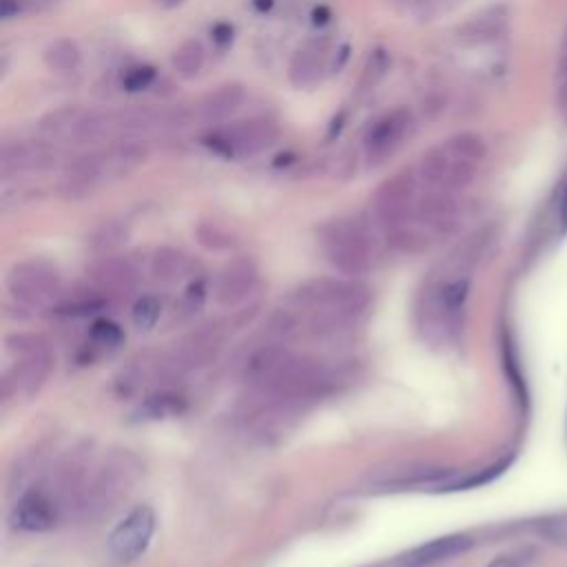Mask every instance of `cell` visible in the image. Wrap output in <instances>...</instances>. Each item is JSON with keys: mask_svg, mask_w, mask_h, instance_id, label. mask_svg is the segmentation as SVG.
<instances>
[{"mask_svg": "<svg viewBox=\"0 0 567 567\" xmlns=\"http://www.w3.org/2000/svg\"><path fill=\"white\" fill-rule=\"evenodd\" d=\"M452 162H455V158L450 156L446 147L428 149L419 162V180L424 182L428 189H443Z\"/></svg>", "mask_w": 567, "mask_h": 567, "instance_id": "7402d4cb", "label": "cell"}, {"mask_svg": "<svg viewBox=\"0 0 567 567\" xmlns=\"http://www.w3.org/2000/svg\"><path fill=\"white\" fill-rule=\"evenodd\" d=\"M244 96V87L237 85V82L222 85L200 102L198 109H195V118L202 120L204 125H218V122L229 120L242 107Z\"/></svg>", "mask_w": 567, "mask_h": 567, "instance_id": "2e32d148", "label": "cell"}, {"mask_svg": "<svg viewBox=\"0 0 567 567\" xmlns=\"http://www.w3.org/2000/svg\"><path fill=\"white\" fill-rule=\"evenodd\" d=\"M149 158L147 144L140 140L118 142L105 153V180H122L136 173Z\"/></svg>", "mask_w": 567, "mask_h": 567, "instance_id": "e0dca14e", "label": "cell"}, {"mask_svg": "<svg viewBox=\"0 0 567 567\" xmlns=\"http://www.w3.org/2000/svg\"><path fill=\"white\" fill-rule=\"evenodd\" d=\"M105 180V153H85L67 164L60 195L67 200H82Z\"/></svg>", "mask_w": 567, "mask_h": 567, "instance_id": "7c38bea8", "label": "cell"}, {"mask_svg": "<svg viewBox=\"0 0 567 567\" xmlns=\"http://www.w3.org/2000/svg\"><path fill=\"white\" fill-rule=\"evenodd\" d=\"M91 339L100 348H116L122 342V333L116 324L111 322H96L94 331H91Z\"/></svg>", "mask_w": 567, "mask_h": 567, "instance_id": "e575fe53", "label": "cell"}, {"mask_svg": "<svg viewBox=\"0 0 567 567\" xmlns=\"http://www.w3.org/2000/svg\"><path fill=\"white\" fill-rule=\"evenodd\" d=\"M322 246L326 260L335 271L346 277H362L373 266V244L362 222L342 218L335 220L322 231Z\"/></svg>", "mask_w": 567, "mask_h": 567, "instance_id": "7a4b0ae2", "label": "cell"}, {"mask_svg": "<svg viewBox=\"0 0 567 567\" xmlns=\"http://www.w3.org/2000/svg\"><path fill=\"white\" fill-rule=\"evenodd\" d=\"M275 0H253V5L255 9H260V12H268V9L273 7Z\"/></svg>", "mask_w": 567, "mask_h": 567, "instance_id": "ee69618b", "label": "cell"}, {"mask_svg": "<svg viewBox=\"0 0 567 567\" xmlns=\"http://www.w3.org/2000/svg\"><path fill=\"white\" fill-rule=\"evenodd\" d=\"M532 563H534V552L525 548L497 556L488 567H530Z\"/></svg>", "mask_w": 567, "mask_h": 567, "instance_id": "8d00e7d4", "label": "cell"}, {"mask_svg": "<svg viewBox=\"0 0 567 567\" xmlns=\"http://www.w3.org/2000/svg\"><path fill=\"white\" fill-rule=\"evenodd\" d=\"M328 18H331V12H328V7H317L313 12V23L315 25H326Z\"/></svg>", "mask_w": 567, "mask_h": 567, "instance_id": "b9f144b4", "label": "cell"}, {"mask_svg": "<svg viewBox=\"0 0 567 567\" xmlns=\"http://www.w3.org/2000/svg\"><path fill=\"white\" fill-rule=\"evenodd\" d=\"M224 133L231 142L233 158H251L273 147L280 138V127L271 118H251L231 125V129H224Z\"/></svg>", "mask_w": 567, "mask_h": 567, "instance_id": "8fae6325", "label": "cell"}, {"mask_svg": "<svg viewBox=\"0 0 567 567\" xmlns=\"http://www.w3.org/2000/svg\"><path fill=\"white\" fill-rule=\"evenodd\" d=\"M182 410H184L182 397L171 395V393L153 395V397H149L147 401H144V406L140 408L144 419H162V417L180 415Z\"/></svg>", "mask_w": 567, "mask_h": 567, "instance_id": "83f0119b", "label": "cell"}, {"mask_svg": "<svg viewBox=\"0 0 567 567\" xmlns=\"http://www.w3.org/2000/svg\"><path fill=\"white\" fill-rule=\"evenodd\" d=\"M43 60L51 71H58V74H63V71H74L80 65L82 54H80V49H78L74 40L60 38V40H54V43H51L45 49Z\"/></svg>", "mask_w": 567, "mask_h": 567, "instance_id": "d4e9b609", "label": "cell"}, {"mask_svg": "<svg viewBox=\"0 0 567 567\" xmlns=\"http://www.w3.org/2000/svg\"><path fill=\"white\" fill-rule=\"evenodd\" d=\"M127 235H129L127 224H122L120 220H111L98 226L94 235H91L89 244L91 249L98 253H109L113 249H118V246L127 240Z\"/></svg>", "mask_w": 567, "mask_h": 567, "instance_id": "4316f807", "label": "cell"}, {"mask_svg": "<svg viewBox=\"0 0 567 567\" xmlns=\"http://www.w3.org/2000/svg\"><path fill=\"white\" fill-rule=\"evenodd\" d=\"M29 0H0V16L5 20L9 18H16L18 14H23L29 9Z\"/></svg>", "mask_w": 567, "mask_h": 567, "instance_id": "74e56055", "label": "cell"}, {"mask_svg": "<svg viewBox=\"0 0 567 567\" xmlns=\"http://www.w3.org/2000/svg\"><path fill=\"white\" fill-rule=\"evenodd\" d=\"M140 271L129 257L120 255H105L89 266L87 284L91 291H96L102 300L113 295L131 293L138 284Z\"/></svg>", "mask_w": 567, "mask_h": 567, "instance_id": "52a82bcc", "label": "cell"}, {"mask_svg": "<svg viewBox=\"0 0 567 567\" xmlns=\"http://www.w3.org/2000/svg\"><path fill=\"white\" fill-rule=\"evenodd\" d=\"M561 222H563V229L567 231V184H565V191H563V202H561Z\"/></svg>", "mask_w": 567, "mask_h": 567, "instance_id": "7bdbcfd3", "label": "cell"}, {"mask_svg": "<svg viewBox=\"0 0 567 567\" xmlns=\"http://www.w3.org/2000/svg\"><path fill=\"white\" fill-rule=\"evenodd\" d=\"M457 200L450 191L428 189L424 195H417L415 202V218L439 233L452 229L457 218Z\"/></svg>", "mask_w": 567, "mask_h": 567, "instance_id": "5bb4252c", "label": "cell"}, {"mask_svg": "<svg viewBox=\"0 0 567 567\" xmlns=\"http://www.w3.org/2000/svg\"><path fill=\"white\" fill-rule=\"evenodd\" d=\"M286 304L302 315L304 333L317 342H328L344 337L362 322L370 306V291L353 277H319L295 288Z\"/></svg>", "mask_w": 567, "mask_h": 567, "instance_id": "6da1fadb", "label": "cell"}, {"mask_svg": "<svg viewBox=\"0 0 567 567\" xmlns=\"http://www.w3.org/2000/svg\"><path fill=\"white\" fill-rule=\"evenodd\" d=\"M160 311H162V306L156 297L144 295L136 304H133L131 319H133V324H136V328H140V331H151V328L158 324Z\"/></svg>", "mask_w": 567, "mask_h": 567, "instance_id": "f546056e", "label": "cell"}, {"mask_svg": "<svg viewBox=\"0 0 567 567\" xmlns=\"http://www.w3.org/2000/svg\"><path fill=\"white\" fill-rule=\"evenodd\" d=\"M85 109L78 107V105H67V107H60L49 111L47 116H43V120L38 122V131L40 136L45 140H69L71 133H74L76 125L85 116Z\"/></svg>", "mask_w": 567, "mask_h": 567, "instance_id": "44dd1931", "label": "cell"}, {"mask_svg": "<svg viewBox=\"0 0 567 567\" xmlns=\"http://www.w3.org/2000/svg\"><path fill=\"white\" fill-rule=\"evenodd\" d=\"M63 512V501L43 488H36L20 497L12 514V521L18 530L47 532L60 521Z\"/></svg>", "mask_w": 567, "mask_h": 567, "instance_id": "ba28073f", "label": "cell"}, {"mask_svg": "<svg viewBox=\"0 0 567 567\" xmlns=\"http://www.w3.org/2000/svg\"><path fill=\"white\" fill-rule=\"evenodd\" d=\"M60 273L45 260H27L16 264L7 275V288L20 304L47 306L60 295Z\"/></svg>", "mask_w": 567, "mask_h": 567, "instance_id": "5b68a950", "label": "cell"}, {"mask_svg": "<svg viewBox=\"0 0 567 567\" xmlns=\"http://www.w3.org/2000/svg\"><path fill=\"white\" fill-rule=\"evenodd\" d=\"M16 346H7L16 353V364L5 373V395H34L51 373L49 350L34 337H12Z\"/></svg>", "mask_w": 567, "mask_h": 567, "instance_id": "3957f363", "label": "cell"}, {"mask_svg": "<svg viewBox=\"0 0 567 567\" xmlns=\"http://www.w3.org/2000/svg\"><path fill=\"white\" fill-rule=\"evenodd\" d=\"M505 23H508V18L505 14L499 12H486L481 16H474L468 23H463L457 29V43L463 47H477V45H486L492 43V40H497L503 29Z\"/></svg>", "mask_w": 567, "mask_h": 567, "instance_id": "ac0fdd59", "label": "cell"}, {"mask_svg": "<svg viewBox=\"0 0 567 567\" xmlns=\"http://www.w3.org/2000/svg\"><path fill=\"white\" fill-rule=\"evenodd\" d=\"M388 244L399 253H421L428 249V235L424 231L415 229V226H399L395 231H388Z\"/></svg>", "mask_w": 567, "mask_h": 567, "instance_id": "484cf974", "label": "cell"}, {"mask_svg": "<svg viewBox=\"0 0 567 567\" xmlns=\"http://www.w3.org/2000/svg\"><path fill=\"white\" fill-rule=\"evenodd\" d=\"M415 125V116L408 107H399L386 113L384 118L377 120L370 131L366 133V149L370 162H379L393 153L401 140L408 136V131Z\"/></svg>", "mask_w": 567, "mask_h": 567, "instance_id": "30bf717a", "label": "cell"}, {"mask_svg": "<svg viewBox=\"0 0 567 567\" xmlns=\"http://www.w3.org/2000/svg\"><path fill=\"white\" fill-rule=\"evenodd\" d=\"M415 202H417V178L410 169L395 173L393 178L381 182L375 191L373 209L375 218L386 233L395 231L399 226H406L415 218Z\"/></svg>", "mask_w": 567, "mask_h": 567, "instance_id": "277c9868", "label": "cell"}, {"mask_svg": "<svg viewBox=\"0 0 567 567\" xmlns=\"http://www.w3.org/2000/svg\"><path fill=\"white\" fill-rule=\"evenodd\" d=\"M206 300V286L204 282H191L189 288H187V293L182 295V300H180V311L184 315H193V313H198L202 304Z\"/></svg>", "mask_w": 567, "mask_h": 567, "instance_id": "d590c367", "label": "cell"}, {"mask_svg": "<svg viewBox=\"0 0 567 567\" xmlns=\"http://www.w3.org/2000/svg\"><path fill=\"white\" fill-rule=\"evenodd\" d=\"M344 122H346V111H342L339 113V116L331 122V131H328V136H326V140H333L335 136H339V131L344 129Z\"/></svg>", "mask_w": 567, "mask_h": 567, "instance_id": "60d3db41", "label": "cell"}, {"mask_svg": "<svg viewBox=\"0 0 567 567\" xmlns=\"http://www.w3.org/2000/svg\"><path fill=\"white\" fill-rule=\"evenodd\" d=\"M211 36L220 47L231 45L233 43V27L229 23H218L211 29Z\"/></svg>", "mask_w": 567, "mask_h": 567, "instance_id": "f35d334b", "label": "cell"}, {"mask_svg": "<svg viewBox=\"0 0 567 567\" xmlns=\"http://www.w3.org/2000/svg\"><path fill=\"white\" fill-rule=\"evenodd\" d=\"M195 273V264L189 255H184L182 251L169 249H158L151 257V275L156 277L158 282L164 284H175L182 280H189Z\"/></svg>", "mask_w": 567, "mask_h": 567, "instance_id": "d6986e66", "label": "cell"}, {"mask_svg": "<svg viewBox=\"0 0 567 567\" xmlns=\"http://www.w3.org/2000/svg\"><path fill=\"white\" fill-rule=\"evenodd\" d=\"M390 69V56L386 49H375L373 54L368 56L364 65L362 80H359V91H370L379 85V80L386 76V71Z\"/></svg>", "mask_w": 567, "mask_h": 567, "instance_id": "f1b7e54d", "label": "cell"}, {"mask_svg": "<svg viewBox=\"0 0 567 567\" xmlns=\"http://www.w3.org/2000/svg\"><path fill=\"white\" fill-rule=\"evenodd\" d=\"M257 286V266L251 257H235L226 264L213 284V297L222 308L240 306Z\"/></svg>", "mask_w": 567, "mask_h": 567, "instance_id": "9c48e42d", "label": "cell"}, {"mask_svg": "<svg viewBox=\"0 0 567 567\" xmlns=\"http://www.w3.org/2000/svg\"><path fill=\"white\" fill-rule=\"evenodd\" d=\"M116 136H118V113L91 111L82 116L69 140L74 144H96Z\"/></svg>", "mask_w": 567, "mask_h": 567, "instance_id": "ffe728a7", "label": "cell"}, {"mask_svg": "<svg viewBox=\"0 0 567 567\" xmlns=\"http://www.w3.org/2000/svg\"><path fill=\"white\" fill-rule=\"evenodd\" d=\"M29 3L36 5V7H51V5L60 3V0H29Z\"/></svg>", "mask_w": 567, "mask_h": 567, "instance_id": "f6af8a7d", "label": "cell"}, {"mask_svg": "<svg viewBox=\"0 0 567 567\" xmlns=\"http://www.w3.org/2000/svg\"><path fill=\"white\" fill-rule=\"evenodd\" d=\"M556 105H559L561 116L567 122V76H563L561 87H559V91H556Z\"/></svg>", "mask_w": 567, "mask_h": 567, "instance_id": "ab89813d", "label": "cell"}, {"mask_svg": "<svg viewBox=\"0 0 567 567\" xmlns=\"http://www.w3.org/2000/svg\"><path fill=\"white\" fill-rule=\"evenodd\" d=\"M359 169V156L353 147H346L337 153V156L328 164V173L333 175L335 180H350L357 175Z\"/></svg>", "mask_w": 567, "mask_h": 567, "instance_id": "1f68e13d", "label": "cell"}, {"mask_svg": "<svg viewBox=\"0 0 567 567\" xmlns=\"http://www.w3.org/2000/svg\"><path fill=\"white\" fill-rule=\"evenodd\" d=\"M474 175H477V164L455 158V162H452V167H450V173H448V180L446 184H443V191L457 193V191L468 189L474 182Z\"/></svg>", "mask_w": 567, "mask_h": 567, "instance_id": "4dcf8cb0", "label": "cell"}, {"mask_svg": "<svg viewBox=\"0 0 567 567\" xmlns=\"http://www.w3.org/2000/svg\"><path fill=\"white\" fill-rule=\"evenodd\" d=\"M443 147L448 149V153H450L452 158L468 160V162H474V164H479L483 158H486V153H488L486 140H483L479 133H472V131L455 133V136L446 140V144H443Z\"/></svg>", "mask_w": 567, "mask_h": 567, "instance_id": "cb8c5ba5", "label": "cell"}, {"mask_svg": "<svg viewBox=\"0 0 567 567\" xmlns=\"http://www.w3.org/2000/svg\"><path fill=\"white\" fill-rule=\"evenodd\" d=\"M326 51H328V38H315L295 51L288 67V78H291L297 89L313 87L322 78L324 63H326Z\"/></svg>", "mask_w": 567, "mask_h": 567, "instance_id": "9a60e30c", "label": "cell"}, {"mask_svg": "<svg viewBox=\"0 0 567 567\" xmlns=\"http://www.w3.org/2000/svg\"><path fill=\"white\" fill-rule=\"evenodd\" d=\"M470 548H472V539L468 534L441 536V539L428 541L401 556V559H397V567H428L441 561L455 559V556L468 552Z\"/></svg>", "mask_w": 567, "mask_h": 567, "instance_id": "4fadbf2b", "label": "cell"}, {"mask_svg": "<svg viewBox=\"0 0 567 567\" xmlns=\"http://www.w3.org/2000/svg\"><path fill=\"white\" fill-rule=\"evenodd\" d=\"M198 242L202 246H206L209 251H224V249H231V235L222 231L220 226H215L211 222H204L198 226Z\"/></svg>", "mask_w": 567, "mask_h": 567, "instance_id": "d6a6232c", "label": "cell"}, {"mask_svg": "<svg viewBox=\"0 0 567 567\" xmlns=\"http://www.w3.org/2000/svg\"><path fill=\"white\" fill-rule=\"evenodd\" d=\"M156 532V512L149 505L131 510L109 536V550L118 561H136L149 548L151 536Z\"/></svg>", "mask_w": 567, "mask_h": 567, "instance_id": "8992f818", "label": "cell"}, {"mask_svg": "<svg viewBox=\"0 0 567 567\" xmlns=\"http://www.w3.org/2000/svg\"><path fill=\"white\" fill-rule=\"evenodd\" d=\"M156 69L151 65H140V67H133L129 69L125 76H122V87L129 94H136V91H142L153 85V80H156Z\"/></svg>", "mask_w": 567, "mask_h": 567, "instance_id": "836d02e7", "label": "cell"}, {"mask_svg": "<svg viewBox=\"0 0 567 567\" xmlns=\"http://www.w3.org/2000/svg\"><path fill=\"white\" fill-rule=\"evenodd\" d=\"M204 60H206V51L204 45L200 40H187V43H182L178 49L173 51V58H171V65L173 71L184 80H191L195 78L202 71L204 67Z\"/></svg>", "mask_w": 567, "mask_h": 567, "instance_id": "603a6c76", "label": "cell"}]
</instances>
